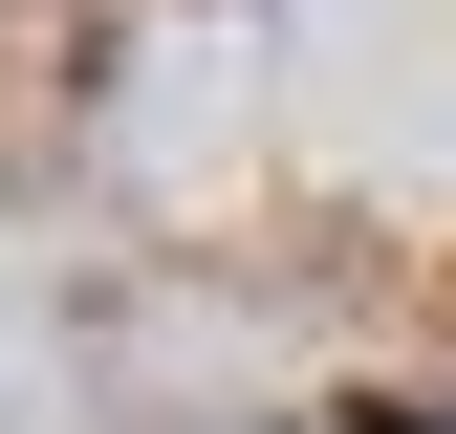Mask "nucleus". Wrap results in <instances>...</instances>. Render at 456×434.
<instances>
[{"label":"nucleus","mask_w":456,"mask_h":434,"mask_svg":"<svg viewBox=\"0 0 456 434\" xmlns=\"http://www.w3.org/2000/svg\"><path fill=\"white\" fill-rule=\"evenodd\" d=\"M326 434H456V391H348Z\"/></svg>","instance_id":"nucleus-1"}]
</instances>
